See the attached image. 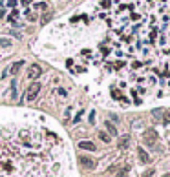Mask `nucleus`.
<instances>
[{"mask_svg": "<svg viewBox=\"0 0 170 177\" xmlns=\"http://www.w3.org/2000/svg\"><path fill=\"white\" fill-rule=\"evenodd\" d=\"M157 139H159V133H157V130H146L145 133H143V142L146 144V146H154V144H157Z\"/></svg>", "mask_w": 170, "mask_h": 177, "instance_id": "obj_1", "label": "nucleus"}, {"mask_svg": "<svg viewBox=\"0 0 170 177\" xmlns=\"http://www.w3.org/2000/svg\"><path fill=\"white\" fill-rule=\"evenodd\" d=\"M38 91H40V82H33L29 88H28V95H26V99L28 100H35L38 95Z\"/></svg>", "mask_w": 170, "mask_h": 177, "instance_id": "obj_2", "label": "nucleus"}, {"mask_svg": "<svg viewBox=\"0 0 170 177\" xmlns=\"http://www.w3.org/2000/svg\"><path fill=\"white\" fill-rule=\"evenodd\" d=\"M40 75H42V68H40L38 64H31V66H29V71H28V77L33 79V80H37Z\"/></svg>", "mask_w": 170, "mask_h": 177, "instance_id": "obj_3", "label": "nucleus"}, {"mask_svg": "<svg viewBox=\"0 0 170 177\" xmlns=\"http://www.w3.org/2000/svg\"><path fill=\"white\" fill-rule=\"evenodd\" d=\"M79 162H81V166L82 168H88V170H94L95 168V159H92V157H86V155H82V157H79Z\"/></svg>", "mask_w": 170, "mask_h": 177, "instance_id": "obj_4", "label": "nucleus"}, {"mask_svg": "<svg viewBox=\"0 0 170 177\" xmlns=\"http://www.w3.org/2000/svg\"><path fill=\"white\" fill-rule=\"evenodd\" d=\"M79 146H81L82 150H90V152H95V150H97V146H95L92 141H81Z\"/></svg>", "mask_w": 170, "mask_h": 177, "instance_id": "obj_5", "label": "nucleus"}, {"mask_svg": "<svg viewBox=\"0 0 170 177\" xmlns=\"http://www.w3.org/2000/svg\"><path fill=\"white\" fill-rule=\"evenodd\" d=\"M137 155H139V159H141L143 162H150V161H152V159H150V155H148V154L145 152V148H141V146L137 148Z\"/></svg>", "mask_w": 170, "mask_h": 177, "instance_id": "obj_6", "label": "nucleus"}, {"mask_svg": "<svg viewBox=\"0 0 170 177\" xmlns=\"http://www.w3.org/2000/svg\"><path fill=\"white\" fill-rule=\"evenodd\" d=\"M130 141H132V139H130V135H123V137L119 139V142H117V144H119V148H128Z\"/></svg>", "mask_w": 170, "mask_h": 177, "instance_id": "obj_7", "label": "nucleus"}, {"mask_svg": "<svg viewBox=\"0 0 170 177\" xmlns=\"http://www.w3.org/2000/svg\"><path fill=\"white\" fill-rule=\"evenodd\" d=\"M106 130H108V133L110 135H117V130H115V126H113V122H106Z\"/></svg>", "mask_w": 170, "mask_h": 177, "instance_id": "obj_8", "label": "nucleus"}, {"mask_svg": "<svg viewBox=\"0 0 170 177\" xmlns=\"http://www.w3.org/2000/svg\"><path fill=\"white\" fill-rule=\"evenodd\" d=\"M22 64H24V62H22V60H20V62H17V64H13V66H11V70H9V71H11V73H13V75H15V73H17V71H19L20 68H22Z\"/></svg>", "mask_w": 170, "mask_h": 177, "instance_id": "obj_9", "label": "nucleus"}, {"mask_svg": "<svg viewBox=\"0 0 170 177\" xmlns=\"http://www.w3.org/2000/svg\"><path fill=\"white\" fill-rule=\"evenodd\" d=\"M99 137H101V141H104V142H110V135L104 133V132H99Z\"/></svg>", "mask_w": 170, "mask_h": 177, "instance_id": "obj_10", "label": "nucleus"}, {"mask_svg": "<svg viewBox=\"0 0 170 177\" xmlns=\"http://www.w3.org/2000/svg\"><path fill=\"white\" fill-rule=\"evenodd\" d=\"M0 46L7 48V46H11V40H9V39H0Z\"/></svg>", "mask_w": 170, "mask_h": 177, "instance_id": "obj_11", "label": "nucleus"}, {"mask_svg": "<svg viewBox=\"0 0 170 177\" xmlns=\"http://www.w3.org/2000/svg\"><path fill=\"white\" fill-rule=\"evenodd\" d=\"M154 174H155L154 170H146V172L143 174V177H154Z\"/></svg>", "mask_w": 170, "mask_h": 177, "instance_id": "obj_12", "label": "nucleus"}, {"mask_svg": "<svg viewBox=\"0 0 170 177\" xmlns=\"http://www.w3.org/2000/svg\"><path fill=\"white\" fill-rule=\"evenodd\" d=\"M7 6H9V7H15V6H17V0H9Z\"/></svg>", "mask_w": 170, "mask_h": 177, "instance_id": "obj_13", "label": "nucleus"}, {"mask_svg": "<svg viewBox=\"0 0 170 177\" xmlns=\"http://www.w3.org/2000/svg\"><path fill=\"white\" fill-rule=\"evenodd\" d=\"M126 174H128V168H124V170H123V172H121V174H119L117 177H124Z\"/></svg>", "mask_w": 170, "mask_h": 177, "instance_id": "obj_14", "label": "nucleus"}, {"mask_svg": "<svg viewBox=\"0 0 170 177\" xmlns=\"http://www.w3.org/2000/svg\"><path fill=\"white\" fill-rule=\"evenodd\" d=\"M163 120H165V124H168V122H170V115H168V113L165 115V119H163Z\"/></svg>", "mask_w": 170, "mask_h": 177, "instance_id": "obj_15", "label": "nucleus"}, {"mask_svg": "<svg viewBox=\"0 0 170 177\" xmlns=\"http://www.w3.org/2000/svg\"><path fill=\"white\" fill-rule=\"evenodd\" d=\"M31 2H33V0H22V4H24V6H29Z\"/></svg>", "mask_w": 170, "mask_h": 177, "instance_id": "obj_16", "label": "nucleus"}, {"mask_svg": "<svg viewBox=\"0 0 170 177\" xmlns=\"http://www.w3.org/2000/svg\"><path fill=\"white\" fill-rule=\"evenodd\" d=\"M2 17H4V11H2V9H0V19H2Z\"/></svg>", "mask_w": 170, "mask_h": 177, "instance_id": "obj_17", "label": "nucleus"}, {"mask_svg": "<svg viewBox=\"0 0 170 177\" xmlns=\"http://www.w3.org/2000/svg\"><path fill=\"white\" fill-rule=\"evenodd\" d=\"M165 177H170V174H167V175H165Z\"/></svg>", "mask_w": 170, "mask_h": 177, "instance_id": "obj_18", "label": "nucleus"}]
</instances>
